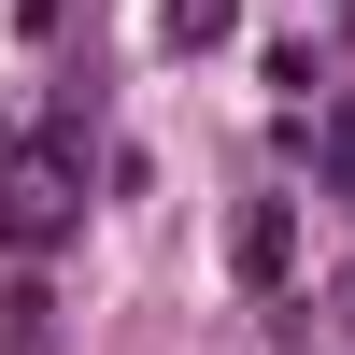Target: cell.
Masks as SVG:
<instances>
[{"instance_id": "cell-5", "label": "cell", "mask_w": 355, "mask_h": 355, "mask_svg": "<svg viewBox=\"0 0 355 355\" xmlns=\"http://www.w3.org/2000/svg\"><path fill=\"white\" fill-rule=\"evenodd\" d=\"M0 341H15V355H57V313H43V284H15V313H0Z\"/></svg>"}, {"instance_id": "cell-1", "label": "cell", "mask_w": 355, "mask_h": 355, "mask_svg": "<svg viewBox=\"0 0 355 355\" xmlns=\"http://www.w3.org/2000/svg\"><path fill=\"white\" fill-rule=\"evenodd\" d=\"M71 227H85V114H43V128L0 114V242L43 270Z\"/></svg>"}, {"instance_id": "cell-6", "label": "cell", "mask_w": 355, "mask_h": 355, "mask_svg": "<svg viewBox=\"0 0 355 355\" xmlns=\"http://www.w3.org/2000/svg\"><path fill=\"white\" fill-rule=\"evenodd\" d=\"M327 313H341V327H355V270H341V284H327Z\"/></svg>"}, {"instance_id": "cell-4", "label": "cell", "mask_w": 355, "mask_h": 355, "mask_svg": "<svg viewBox=\"0 0 355 355\" xmlns=\"http://www.w3.org/2000/svg\"><path fill=\"white\" fill-rule=\"evenodd\" d=\"M227 28H242V0H157V43L171 57H214Z\"/></svg>"}, {"instance_id": "cell-2", "label": "cell", "mask_w": 355, "mask_h": 355, "mask_svg": "<svg viewBox=\"0 0 355 355\" xmlns=\"http://www.w3.org/2000/svg\"><path fill=\"white\" fill-rule=\"evenodd\" d=\"M227 256H242V284H284V270H299V199H242Z\"/></svg>"}, {"instance_id": "cell-3", "label": "cell", "mask_w": 355, "mask_h": 355, "mask_svg": "<svg viewBox=\"0 0 355 355\" xmlns=\"http://www.w3.org/2000/svg\"><path fill=\"white\" fill-rule=\"evenodd\" d=\"M284 142L313 157V185H327V199H355V100H327V114H284Z\"/></svg>"}]
</instances>
